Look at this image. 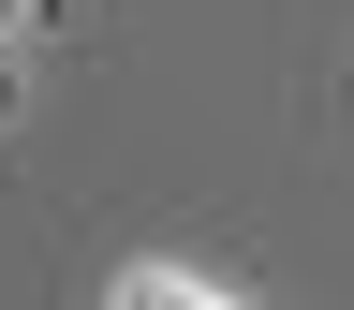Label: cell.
Wrapping results in <instances>:
<instances>
[{
	"instance_id": "2",
	"label": "cell",
	"mask_w": 354,
	"mask_h": 310,
	"mask_svg": "<svg viewBox=\"0 0 354 310\" xmlns=\"http://www.w3.org/2000/svg\"><path fill=\"white\" fill-rule=\"evenodd\" d=\"M0 30H15V0H0ZM0 118H15V74H0Z\"/></svg>"
},
{
	"instance_id": "1",
	"label": "cell",
	"mask_w": 354,
	"mask_h": 310,
	"mask_svg": "<svg viewBox=\"0 0 354 310\" xmlns=\"http://www.w3.org/2000/svg\"><path fill=\"white\" fill-rule=\"evenodd\" d=\"M104 310H251V295H221V281H192V266H133V281H118Z\"/></svg>"
}]
</instances>
